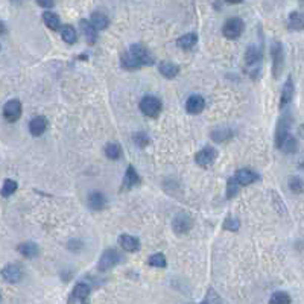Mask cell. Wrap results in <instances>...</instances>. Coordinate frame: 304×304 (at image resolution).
<instances>
[{"label": "cell", "instance_id": "31", "mask_svg": "<svg viewBox=\"0 0 304 304\" xmlns=\"http://www.w3.org/2000/svg\"><path fill=\"white\" fill-rule=\"evenodd\" d=\"M17 187H18V184H17L15 180H9V178L5 180V181H3V186H2V195H3V198H8V196H11L12 193H15Z\"/></svg>", "mask_w": 304, "mask_h": 304}, {"label": "cell", "instance_id": "12", "mask_svg": "<svg viewBox=\"0 0 304 304\" xmlns=\"http://www.w3.org/2000/svg\"><path fill=\"white\" fill-rule=\"evenodd\" d=\"M206 107V99L201 94H192L186 102V110L190 114H199Z\"/></svg>", "mask_w": 304, "mask_h": 304}, {"label": "cell", "instance_id": "42", "mask_svg": "<svg viewBox=\"0 0 304 304\" xmlns=\"http://www.w3.org/2000/svg\"><path fill=\"white\" fill-rule=\"evenodd\" d=\"M300 169H304V163H300V166H298Z\"/></svg>", "mask_w": 304, "mask_h": 304}, {"label": "cell", "instance_id": "38", "mask_svg": "<svg viewBox=\"0 0 304 304\" xmlns=\"http://www.w3.org/2000/svg\"><path fill=\"white\" fill-rule=\"evenodd\" d=\"M134 142L137 143V146H140V148H145V146L149 143V139H148V136H146V134H143V132H139V134H136V136H134Z\"/></svg>", "mask_w": 304, "mask_h": 304}, {"label": "cell", "instance_id": "13", "mask_svg": "<svg viewBox=\"0 0 304 304\" xmlns=\"http://www.w3.org/2000/svg\"><path fill=\"white\" fill-rule=\"evenodd\" d=\"M262 56H263V53L259 46H250L245 53V62L248 67H259Z\"/></svg>", "mask_w": 304, "mask_h": 304}, {"label": "cell", "instance_id": "9", "mask_svg": "<svg viewBox=\"0 0 304 304\" xmlns=\"http://www.w3.org/2000/svg\"><path fill=\"white\" fill-rule=\"evenodd\" d=\"M119 262H120V256L116 250H105L100 256L97 269L99 271H108V269L114 268Z\"/></svg>", "mask_w": 304, "mask_h": 304}, {"label": "cell", "instance_id": "41", "mask_svg": "<svg viewBox=\"0 0 304 304\" xmlns=\"http://www.w3.org/2000/svg\"><path fill=\"white\" fill-rule=\"evenodd\" d=\"M300 134H301V136L304 137V125H301V126H300Z\"/></svg>", "mask_w": 304, "mask_h": 304}, {"label": "cell", "instance_id": "22", "mask_svg": "<svg viewBox=\"0 0 304 304\" xmlns=\"http://www.w3.org/2000/svg\"><path fill=\"white\" fill-rule=\"evenodd\" d=\"M288 26H289V29H292V30H303L304 29L303 12H298V11L291 12L289 17H288Z\"/></svg>", "mask_w": 304, "mask_h": 304}, {"label": "cell", "instance_id": "32", "mask_svg": "<svg viewBox=\"0 0 304 304\" xmlns=\"http://www.w3.org/2000/svg\"><path fill=\"white\" fill-rule=\"evenodd\" d=\"M212 139L215 142H227L228 139H231V131L227 129V128H219V129H215L212 132Z\"/></svg>", "mask_w": 304, "mask_h": 304}, {"label": "cell", "instance_id": "34", "mask_svg": "<svg viewBox=\"0 0 304 304\" xmlns=\"http://www.w3.org/2000/svg\"><path fill=\"white\" fill-rule=\"evenodd\" d=\"M122 151H120V146L116 145V143H108L105 146V155L110 158V160H117L120 157Z\"/></svg>", "mask_w": 304, "mask_h": 304}, {"label": "cell", "instance_id": "39", "mask_svg": "<svg viewBox=\"0 0 304 304\" xmlns=\"http://www.w3.org/2000/svg\"><path fill=\"white\" fill-rule=\"evenodd\" d=\"M37 3H38L41 8L50 9V8H53V5H55V0H37Z\"/></svg>", "mask_w": 304, "mask_h": 304}, {"label": "cell", "instance_id": "11", "mask_svg": "<svg viewBox=\"0 0 304 304\" xmlns=\"http://www.w3.org/2000/svg\"><path fill=\"white\" fill-rule=\"evenodd\" d=\"M88 295H90V286L87 283H78L73 288V292H72V297L69 298V303H84V301H87Z\"/></svg>", "mask_w": 304, "mask_h": 304}, {"label": "cell", "instance_id": "1", "mask_svg": "<svg viewBox=\"0 0 304 304\" xmlns=\"http://www.w3.org/2000/svg\"><path fill=\"white\" fill-rule=\"evenodd\" d=\"M271 58H273V75L277 79L285 69V49L283 44L277 40H273L271 43Z\"/></svg>", "mask_w": 304, "mask_h": 304}, {"label": "cell", "instance_id": "36", "mask_svg": "<svg viewBox=\"0 0 304 304\" xmlns=\"http://www.w3.org/2000/svg\"><path fill=\"white\" fill-rule=\"evenodd\" d=\"M291 301H292V298L286 292H282V291L280 292H274L271 300H269L271 304H289Z\"/></svg>", "mask_w": 304, "mask_h": 304}, {"label": "cell", "instance_id": "37", "mask_svg": "<svg viewBox=\"0 0 304 304\" xmlns=\"http://www.w3.org/2000/svg\"><path fill=\"white\" fill-rule=\"evenodd\" d=\"M239 227H241V222L239 219H234V218H227L225 222H224V230H230V231H239Z\"/></svg>", "mask_w": 304, "mask_h": 304}, {"label": "cell", "instance_id": "28", "mask_svg": "<svg viewBox=\"0 0 304 304\" xmlns=\"http://www.w3.org/2000/svg\"><path fill=\"white\" fill-rule=\"evenodd\" d=\"M61 37L62 40L67 43V44H75L76 43V38H78V33H76V29L70 24H65L62 26L61 29Z\"/></svg>", "mask_w": 304, "mask_h": 304}, {"label": "cell", "instance_id": "5", "mask_svg": "<svg viewBox=\"0 0 304 304\" xmlns=\"http://www.w3.org/2000/svg\"><path fill=\"white\" fill-rule=\"evenodd\" d=\"M129 53L134 56V59L137 61V64L140 65V67H143V65H152L154 64V58H152V55L148 52V49L145 47V46H142V44H132L131 47H129Z\"/></svg>", "mask_w": 304, "mask_h": 304}, {"label": "cell", "instance_id": "20", "mask_svg": "<svg viewBox=\"0 0 304 304\" xmlns=\"http://www.w3.org/2000/svg\"><path fill=\"white\" fill-rule=\"evenodd\" d=\"M158 70L167 79H174L180 73V67L172 61H161L160 65H158Z\"/></svg>", "mask_w": 304, "mask_h": 304}, {"label": "cell", "instance_id": "21", "mask_svg": "<svg viewBox=\"0 0 304 304\" xmlns=\"http://www.w3.org/2000/svg\"><path fill=\"white\" fill-rule=\"evenodd\" d=\"M87 204L91 210H102L107 204L105 196L100 192H91L87 198Z\"/></svg>", "mask_w": 304, "mask_h": 304}, {"label": "cell", "instance_id": "19", "mask_svg": "<svg viewBox=\"0 0 304 304\" xmlns=\"http://www.w3.org/2000/svg\"><path fill=\"white\" fill-rule=\"evenodd\" d=\"M81 29H82V33H84V38L87 40V43L94 44L97 40V29L93 26V23L88 20H81Z\"/></svg>", "mask_w": 304, "mask_h": 304}, {"label": "cell", "instance_id": "16", "mask_svg": "<svg viewBox=\"0 0 304 304\" xmlns=\"http://www.w3.org/2000/svg\"><path fill=\"white\" fill-rule=\"evenodd\" d=\"M140 184V177L137 174V171L132 167V166H128L126 172H125V177H123V183H122V189L123 190H129L136 186Z\"/></svg>", "mask_w": 304, "mask_h": 304}, {"label": "cell", "instance_id": "6", "mask_svg": "<svg viewBox=\"0 0 304 304\" xmlns=\"http://www.w3.org/2000/svg\"><path fill=\"white\" fill-rule=\"evenodd\" d=\"M218 158V151L213 146H206L195 155V161L201 167H210Z\"/></svg>", "mask_w": 304, "mask_h": 304}, {"label": "cell", "instance_id": "2", "mask_svg": "<svg viewBox=\"0 0 304 304\" xmlns=\"http://www.w3.org/2000/svg\"><path fill=\"white\" fill-rule=\"evenodd\" d=\"M140 111H142L145 116L155 119V117L160 114V111H161V100H160L157 96L148 94V96H145V97L140 100Z\"/></svg>", "mask_w": 304, "mask_h": 304}, {"label": "cell", "instance_id": "14", "mask_svg": "<svg viewBox=\"0 0 304 304\" xmlns=\"http://www.w3.org/2000/svg\"><path fill=\"white\" fill-rule=\"evenodd\" d=\"M47 129V119L44 116H35L30 122H29V131L32 136L40 137L44 134V131Z\"/></svg>", "mask_w": 304, "mask_h": 304}, {"label": "cell", "instance_id": "10", "mask_svg": "<svg viewBox=\"0 0 304 304\" xmlns=\"http://www.w3.org/2000/svg\"><path fill=\"white\" fill-rule=\"evenodd\" d=\"M2 277H3V280L8 282V283H17V282L21 280L23 273H21V269H20L18 265L11 263V265H6V266L3 268V271H2Z\"/></svg>", "mask_w": 304, "mask_h": 304}, {"label": "cell", "instance_id": "26", "mask_svg": "<svg viewBox=\"0 0 304 304\" xmlns=\"http://www.w3.org/2000/svg\"><path fill=\"white\" fill-rule=\"evenodd\" d=\"M90 21L93 23V26H94L97 30L107 29V26H108V23H110L108 17H107L105 14H102V12H94V14H91Z\"/></svg>", "mask_w": 304, "mask_h": 304}, {"label": "cell", "instance_id": "18", "mask_svg": "<svg viewBox=\"0 0 304 304\" xmlns=\"http://www.w3.org/2000/svg\"><path fill=\"white\" fill-rule=\"evenodd\" d=\"M234 178L238 180V183H239L241 186H250V184H253L254 181L259 180L257 174H256L254 171H251V169H239V171L236 172Z\"/></svg>", "mask_w": 304, "mask_h": 304}, {"label": "cell", "instance_id": "25", "mask_svg": "<svg viewBox=\"0 0 304 304\" xmlns=\"http://www.w3.org/2000/svg\"><path fill=\"white\" fill-rule=\"evenodd\" d=\"M279 149L283 151V152H286V154H294V152L298 151V142H297V139H295L292 134H289V136L282 142V145L279 146Z\"/></svg>", "mask_w": 304, "mask_h": 304}, {"label": "cell", "instance_id": "4", "mask_svg": "<svg viewBox=\"0 0 304 304\" xmlns=\"http://www.w3.org/2000/svg\"><path fill=\"white\" fill-rule=\"evenodd\" d=\"M244 32V21L238 17H233L230 20L225 21L224 27H222V33L225 38H230V40H236L242 35Z\"/></svg>", "mask_w": 304, "mask_h": 304}, {"label": "cell", "instance_id": "23", "mask_svg": "<svg viewBox=\"0 0 304 304\" xmlns=\"http://www.w3.org/2000/svg\"><path fill=\"white\" fill-rule=\"evenodd\" d=\"M198 43V35L196 33H186V35H183V37H180L178 40H177V46L178 47H181V49H184V50H190V49H193V46Z\"/></svg>", "mask_w": 304, "mask_h": 304}, {"label": "cell", "instance_id": "7", "mask_svg": "<svg viewBox=\"0 0 304 304\" xmlns=\"http://www.w3.org/2000/svg\"><path fill=\"white\" fill-rule=\"evenodd\" d=\"M20 116H21V102L18 99H11L3 105V117L9 123L17 122Z\"/></svg>", "mask_w": 304, "mask_h": 304}, {"label": "cell", "instance_id": "40", "mask_svg": "<svg viewBox=\"0 0 304 304\" xmlns=\"http://www.w3.org/2000/svg\"><path fill=\"white\" fill-rule=\"evenodd\" d=\"M228 3H233V5H238V3H241L242 0H227Z\"/></svg>", "mask_w": 304, "mask_h": 304}, {"label": "cell", "instance_id": "29", "mask_svg": "<svg viewBox=\"0 0 304 304\" xmlns=\"http://www.w3.org/2000/svg\"><path fill=\"white\" fill-rule=\"evenodd\" d=\"M120 64H122V67L126 69V70H137V69H140V65L137 64V61L134 59V56L129 53V50L125 52V53L122 55V58H120Z\"/></svg>", "mask_w": 304, "mask_h": 304}, {"label": "cell", "instance_id": "8", "mask_svg": "<svg viewBox=\"0 0 304 304\" xmlns=\"http://www.w3.org/2000/svg\"><path fill=\"white\" fill-rule=\"evenodd\" d=\"M192 227H193V221L186 213H178L172 221V228L177 234H186L192 230Z\"/></svg>", "mask_w": 304, "mask_h": 304}, {"label": "cell", "instance_id": "30", "mask_svg": "<svg viewBox=\"0 0 304 304\" xmlns=\"http://www.w3.org/2000/svg\"><path fill=\"white\" fill-rule=\"evenodd\" d=\"M148 263H149V266H152V268H160V269H163V268L167 266V262H166V257H164L163 253L152 254V256L149 257V260H148Z\"/></svg>", "mask_w": 304, "mask_h": 304}, {"label": "cell", "instance_id": "24", "mask_svg": "<svg viewBox=\"0 0 304 304\" xmlns=\"http://www.w3.org/2000/svg\"><path fill=\"white\" fill-rule=\"evenodd\" d=\"M18 253L26 259H33L38 254V247L33 242H24L18 245Z\"/></svg>", "mask_w": 304, "mask_h": 304}, {"label": "cell", "instance_id": "35", "mask_svg": "<svg viewBox=\"0 0 304 304\" xmlns=\"http://www.w3.org/2000/svg\"><path fill=\"white\" fill-rule=\"evenodd\" d=\"M239 189H241V184L238 183V180H236L234 177H231V178L227 181V198H228V199L234 198L236 193L239 192Z\"/></svg>", "mask_w": 304, "mask_h": 304}, {"label": "cell", "instance_id": "17", "mask_svg": "<svg viewBox=\"0 0 304 304\" xmlns=\"http://www.w3.org/2000/svg\"><path fill=\"white\" fill-rule=\"evenodd\" d=\"M117 242H119V245H120L125 251H128V253H136V251H139V248H140V241H139L137 238H134V236H129V234H122V236H119Z\"/></svg>", "mask_w": 304, "mask_h": 304}, {"label": "cell", "instance_id": "15", "mask_svg": "<svg viewBox=\"0 0 304 304\" xmlns=\"http://www.w3.org/2000/svg\"><path fill=\"white\" fill-rule=\"evenodd\" d=\"M292 97H294V81H292V78L289 76V78L286 79V82L283 84V88H282V96H280V108L283 110L286 105H289V104H291V100H292Z\"/></svg>", "mask_w": 304, "mask_h": 304}, {"label": "cell", "instance_id": "27", "mask_svg": "<svg viewBox=\"0 0 304 304\" xmlns=\"http://www.w3.org/2000/svg\"><path fill=\"white\" fill-rule=\"evenodd\" d=\"M43 21H44V24H46L49 29H52V30L59 29V17H58L55 12H52V11H46V12L43 14Z\"/></svg>", "mask_w": 304, "mask_h": 304}, {"label": "cell", "instance_id": "3", "mask_svg": "<svg viewBox=\"0 0 304 304\" xmlns=\"http://www.w3.org/2000/svg\"><path fill=\"white\" fill-rule=\"evenodd\" d=\"M291 122H292V117L289 113H285L279 122H277V129H276V146L279 148L282 145V142L291 134Z\"/></svg>", "mask_w": 304, "mask_h": 304}, {"label": "cell", "instance_id": "33", "mask_svg": "<svg viewBox=\"0 0 304 304\" xmlns=\"http://www.w3.org/2000/svg\"><path fill=\"white\" fill-rule=\"evenodd\" d=\"M289 189L297 195L304 193V181L300 177H291L289 178Z\"/></svg>", "mask_w": 304, "mask_h": 304}]
</instances>
